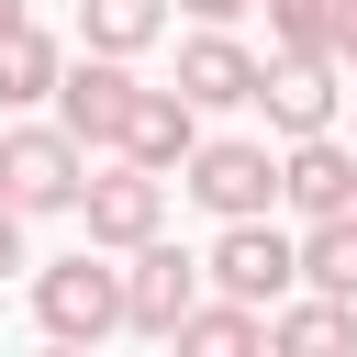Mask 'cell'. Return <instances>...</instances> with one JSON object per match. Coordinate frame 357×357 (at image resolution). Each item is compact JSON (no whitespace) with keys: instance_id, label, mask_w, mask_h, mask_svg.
<instances>
[{"instance_id":"cell-1","label":"cell","mask_w":357,"mask_h":357,"mask_svg":"<svg viewBox=\"0 0 357 357\" xmlns=\"http://www.w3.org/2000/svg\"><path fill=\"white\" fill-rule=\"evenodd\" d=\"M33 324H45L56 346H100V335H123V268H112V245H78V257L33 268Z\"/></svg>"},{"instance_id":"cell-2","label":"cell","mask_w":357,"mask_h":357,"mask_svg":"<svg viewBox=\"0 0 357 357\" xmlns=\"http://www.w3.org/2000/svg\"><path fill=\"white\" fill-rule=\"evenodd\" d=\"M78 178H89V145L67 123H11L0 134V201L33 223V212H78Z\"/></svg>"},{"instance_id":"cell-3","label":"cell","mask_w":357,"mask_h":357,"mask_svg":"<svg viewBox=\"0 0 357 357\" xmlns=\"http://www.w3.org/2000/svg\"><path fill=\"white\" fill-rule=\"evenodd\" d=\"M178 190H190L212 223H245V212H279V156H268L257 134H201L190 167H178Z\"/></svg>"},{"instance_id":"cell-4","label":"cell","mask_w":357,"mask_h":357,"mask_svg":"<svg viewBox=\"0 0 357 357\" xmlns=\"http://www.w3.org/2000/svg\"><path fill=\"white\" fill-rule=\"evenodd\" d=\"M78 223H89V245L134 257L145 234H167V167H145V156H123V145H112V167H100V178H78Z\"/></svg>"},{"instance_id":"cell-5","label":"cell","mask_w":357,"mask_h":357,"mask_svg":"<svg viewBox=\"0 0 357 357\" xmlns=\"http://www.w3.org/2000/svg\"><path fill=\"white\" fill-rule=\"evenodd\" d=\"M201 279H212V290H234V301H257V312H279V301L301 290V234H279L268 212H245V223H223V234H212Z\"/></svg>"},{"instance_id":"cell-6","label":"cell","mask_w":357,"mask_h":357,"mask_svg":"<svg viewBox=\"0 0 357 357\" xmlns=\"http://www.w3.org/2000/svg\"><path fill=\"white\" fill-rule=\"evenodd\" d=\"M134 100H145V78H134V56H100V45H78L67 56V78H56V123L78 134V145H123V123H134Z\"/></svg>"},{"instance_id":"cell-7","label":"cell","mask_w":357,"mask_h":357,"mask_svg":"<svg viewBox=\"0 0 357 357\" xmlns=\"http://www.w3.org/2000/svg\"><path fill=\"white\" fill-rule=\"evenodd\" d=\"M245 112H268L279 145L290 134H335L346 123V56H268V78H257Z\"/></svg>"},{"instance_id":"cell-8","label":"cell","mask_w":357,"mask_h":357,"mask_svg":"<svg viewBox=\"0 0 357 357\" xmlns=\"http://www.w3.org/2000/svg\"><path fill=\"white\" fill-rule=\"evenodd\" d=\"M190 301H201V257L167 245V234H145V245L123 257V324H134V335H178Z\"/></svg>"},{"instance_id":"cell-9","label":"cell","mask_w":357,"mask_h":357,"mask_svg":"<svg viewBox=\"0 0 357 357\" xmlns=\"http://www.w3.org/2000/svg\"><path fill=\"white\" fill-rule=\"evenodd\" d=\"M279 201H290L301 223L357 212V145H346V123H335V134H290V145H279Z\"/></svg>"},{"instance_id":"cell-10","label":"cell","mask_w":357,"mask_h":357,"mask_svg":"<svg viewBox=\"0 0 357 357\" xmlns=\"http://www.w3.org/2000/svg\"><path fill=\"white\" fill-rule=\"evenodd\" d=\"M257 78H268V56H257L234 22H201V33L178 45V89H190L201 112H245V100H257Z\"/></svg>"},{"instance_id":"cell-11","label":"cell","mask_w":357,"mask_h":357,"mask_svg":"<svg viewBox=\"0 0 357 357\" xmlns=\"http://www.w3.org/2000/svg\"><path fill=\"white\" fill-rule=\"evenodd\" d=\"M190 145H201V100H190L178 78H167V89H145V100H134V123H123V156H145V167H167V178H178V167H190Z\"/></svg>"},{"instance_id":"cell-12","label":"cell","mask_w":357,"mask_h":357,"mask_svg":"<svg viewBox=\"0 0 357 357\" xmlns=\"http://www.w3.org/2000/svg\"><path fill=\"white\" fill-rule=\"evenodd\" d=\"M56 78H67V45H56L45 22H11V33H0V112L56 100Z\"/></svg>"},{"instance_id":"cell-13","label":"cell","mask_w":357,"mask_h":357,"mask_svg":"<svg viewBox=\"0 0 357 357\" xmlns=\"http://www.w3.org/2000/svg\"><path fill=\"white\" fill-rule=\"evenodd\" d=\"M268 346H279V357H335V346H357V301H335V290L279 301V312H268Z\"/></svg>"},{"instance_id":"cell-14","label":"cell","mask_w":357,"mask_h":357,"mask_svg":"<svg viewBox=\"0 0 357 357\" xmlns=\"http://www.w3.org/2000/svg\"><path fill=\"white\" fill-rule=\"evenodd\" d=\"M167 346H190V357H245V346H268V312H257V301H234V290H223V301H190V312H178V335H167Z\"/></svg>"},{"instance_id":"cell-15","label":"cell","mask_w":357,"mask_h":357,"mask_svg":"<svg viewBox=\"0 0 357 357\" xmlns=\"http://www.w3.org/2000/svg\"><path fill=\"white\" fill-rule=\"evenodd\" d=\"M167 33V0H78V45H100V56H145Z\"/></svg>"},{"instance_id":"cell-16","label":"cell","mask_w":357,"mask_h":357,"mask_svg":"<svg viewBox=\"0 0 357 357\" xmlns=\"http://www.w3.org/2000/svg\"><path fill=\"white\" fill-rule=\"evenodd\" d=\"M301 290H335V301H357V212H324V223H301Z\"/></svg>"},{"instance_id":"cell-17","label":"cell","mask_w":357,"mask_h":357,"mask_svg":"<svg viewBox=\"0 0 357 357\" xmlns=\"http://www.w3.org/2000/svg\"><path fill=\"white\" fill-rule=\"evenodd\" d=\"M268 11V56H335V0H257Z\"/></svg>"},{"instance_id":"cell-18","label":"cell","mask_w":357,"mask_h":357,"mask_svg":"<svg viewBox=\"0 0 357 357\" xmlns=\"http://www.w3.org/2000/svg\"><path fill=\"white\" fill-rule=\"evenodd\" d=\"M11 268H33V257H22V212L0 201V279H11Z\"/></svg>"},{"instance_id":"cell-19","label":"cell","mask_w":357,"mask_h":357,"mask_svg":"<svg viewBox=\"0 0 357 357\" xmlns=\"http://www.w3.org/2000/svg\"><path fill=\"white\" fill-rule=\"evenodd\" d=\"M178 11H190V22H245L257 0H178Z\"/></svg>"},{"instance_id":"cell-20","label":"cell","mask_w":357,"mask_h":357,"mask_svg":"<svg viewBox=\"0 0 357 357\" xmlns=\"http://www.w3.org/2000/svg\"><path fill=\"white\" fill-rule=\"evenodd\" d=\"M335 56L357 67V0H335Z\"/></svg>"},{"instance_id":"cell-21","label":"cell","mask_w":357,"mask_h":357,"mask_svg":"<svg viewBox=\"0 0 357 357\" xmlns=\"http://www.w3.org/2000/svg\"><path fill=\"white\" fill-rule=\"evenodd\" d=\"M11 22H33V0H0V33H11Z\"/></svg>"},{"instance_id":"cell-22","label":"cell","mask_w":357,"mask_h":357,"mask_svg":"<svg viewBox=\"0 0 357 357\" xmlns=\"http://www.w3.org/2000/svg\"><path fill=\"white\" fill-rule=\"evenodd\" d=\"M346 112H357V89H346Z\"/></svg>"}]
</instances>
